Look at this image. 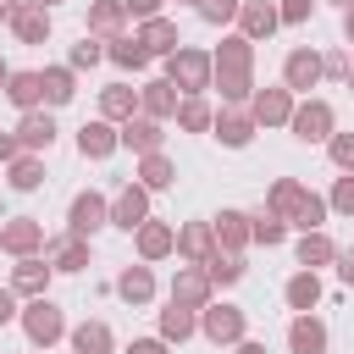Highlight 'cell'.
<instances>
[{
	"instance_id": "1",
	"label": "cell",
	"mask_w": 354,
	"mask_h": 354,
	"mask_svg": "<svg viewBox=\"0 0 354 354\" xmlns=\"http://www.w3.org/2000/svg\"><path fill=\"white\" fill-rule=\"evenodd\" d=\"M210 66H216V88H221V100H227V105L254 100V44H249L243 33L221 39V50L210 55Z\"/></svg>"
},
{
	"instance_id": "2",
	"label": "cell",
	"mask_w": 354,
	"mask_h": 354,
	"mask_svg": "<svg viewBox=\"0 0 354 354\" xmlns=\"http://www.w3.org/2000/svg\"><path fill=\"white\" fill-rule=\"evenodd\" d=\"M266 210H271L277 221L299 227V232H321V221H326V199L310 194L299 177H277L271 194H266Z\"/></svg>"
},
{
	"instance_id": "3",
	"label": "cell",
	"mask_w": 354,
	"mask_h": 354,
	"mask_svg": "<svg viewBox=\"0 0 354 354\" xmlns=\"http://www.w3.org/2000/svg\"><path fill=\"white\" fill-rule=\"evenodd\" d=\"M166 77L177 83V94H205L210 83H216V66H210V55L205 50H177V55H166Z\"/></svg>"
},
{
	"instance_id": "4",
	"label": "cell",
	"mask_w": 354,
	"mask_h": 354,
	"mask_svg": "<svg viewBox=\"0 0 354 354\" xmlns=\"http://www.w3.org/2000/svg\"><path fill=\"white\" fill-rule=\"evenodd\" d=\"M17 321H22L28 343H39V348H50L55 337H66V315H61V304H55V299H28Z\"/></svg>"
},
{
	"instance_id": "5",
	"label": "cell",
	"mask_w": 354,
	"mask_h": 354,
	"mask_svg": "<svg viewBox=\"0 0 354 354\" xmlns=\"http://www.w3.org/2000/svg\"><path fill=\"white\" fill-rule=\"evenodd\" d=\"M105 221H111V199L94 194V188H83V194L72 199V210H66V232H77V238H94Z\"/></svg>"
},
{
	"instance_id": "6",
	"label": "cell",
	"mask_w": 354,
	"mask_h": 354,
	"mask_svg": "<svg viewBox=\"0 0 354 354\" xmlns=\"http://www.w3.org/2000/svg\"><path fill=\"white\" fill-rule=\"evenodd\" d=\"M249 116H254V127H288L293 122V88L288 83L282 88H254Z\"/></svg>"
},
{
	"instance_id": "7",
	"label": "cell",
	"mask_w": 354,
	"mask_h": 354,
	"mask_svg": "<svg viewBox=\"0 0 354 354\" xmlns=\"http://www.w3.org/2000/svg\"><path fill=\"white\" fill-rule=\"evenodd\" d=\"M293 138L299 144H326L332 138V105L326 100H304V105H293Z\"/></svg>"
},
{
	"instance_id": "8",
	"label": "cell",
	"mask_w": 354,
	"mask_h": 354,
	"mask_svg": "<svg viewBox=\"0 0 354 354\" xmlns=\"http://www.w3.org/2000/svg\"><path fill=\"white\" fill-rule=\"evenodd\" d=\"M144 221H149V188H144V183H127V188L111 199V227L138 232Z\"/></svg>"
},
{
	"instance_id": "9",
	"label": "cell",
	"mask_w": 354,
	"mask_h": 354,
	"mask_svg": "<svg viewBox=\"0 0 354 354\" xmlns=\"http://www.w3.org/2000/svg\"><path fill=\"white\" fill-rule=\"evenodd\" d=\"M50 238H44V227L33 221V216H11L6 227H0V249L6 254H17V260H28V254H39Z\"/></svg>"
},
{
	"instance_id": "10",
	"label": "cell",
	"mask_w": 354,
	"mask_h": 354,
	"mask_svg": "<svg viewBox=\"0 0 354 354\" xmlns=\"http://www.w3.org/2000/svg\"><path fill=\"white\" fill-rule=\"evenodd\" d=\"M199 332L210 343H243V310L238 304H205L199 310Z\"/></svg>"
},
{
	"instance_id": "11",
	"label": "cell",
	"mask_w": 354,
	"mask_h": 354,
	"mask_svg": "<svg viewBox=\"0 0 354 354\" xmlns=\"http://www.w3.org/2000/svg\"><path fill=\"white\" fill-rule=\"evenodd\" d=\"M210 277H205V266H177V277H171V304H183V310H205L210 304Z\"/></svg>"
},
{
	"instance_id": "12",
	"label": "cell",
	"mask_w": 354,
	"mask_h": 354,
	"mask_svg": "<svg viewBox=\"0 0 354 354\" xmlns=\"http://www.w3.org/2000/svg\"><path fill=\"white\" fill-rule=\"evenodd\" d=\"M326 77V66H321V55L315 50H288V61H282V83L299 94V88H315Z\"/></svg>"
},
{
	"instance_id": "13",
	"label": "cell",
	"mask_w": 354,
	"mask_h": 354,
	"mask_svg": "<svg viewBox=\"0 0 354 354\" xmlns=\"http://www.w3.org/2000/svg\"><path fill=\"white\" fill-rule=\"evenodd\" d=\"M177 105H183V100H177V83H171V77H149V83L138 88V111L155 116V122L177 116Z\"/></svg>"
},
{
	"instance_id": "14",
	"label": "cell",
	"mask_w": 354,
	"mask_h": 354,
	"mask_svg": "<svg viewBox=\"0 0 354 354\" xmlns=\"http://www.w3.org/2000/svg\"><path fill=\"white\" fill-rule=\"evenodd\" d=\"M77 149H83L88 160H105V155L122 149V127H111L105 116H100V122H83V127H77Z\"/></svg>"
},
{
	"instance_id": "15",
	"label": "cell",
	"mask_w": 354,
	"mask_h": 354,
	"mask_svg": "<svg viewBox=\"0 0 354 354\" xmlns=\"http://www.w3.org/2000/svg\"><path fill=\"white\" fill-rule=\"evenodd\" d=\"M177 254H183L188 266H205V260L216 254V227H210V221H188V227H177Z\"/></svg>"
},
{
	"instance_id": "16",
	"label": "cell",
	"mask_w": 354,
	"mask_h": 354,
	"mask_svg": "<svg viewBox=\"0 0 354 354\" xmlns=\"http://www.w3.org/2000/svg\"><path fill=\"white\" fill-rule=\"evenodd\" d=\"M17 144H22L28 155L50 149V144H55V116H50V111H22V122H17Z\"/></svg>"
},
{
	"instance_id": "17",
	"label": "cell",
	"mask_w": 354,
	"mask_h": 354,
	"mask_svg": "<svg viewBox=\"0 0 354 354\" xmlns=\"http://www.w3.org/2000/svg\"><path fill=\"white\" fill-rule=\"evenodd\" d=\"M50 260H39V254H28V260H17V271H11V293H22V299H44V288H50Z\"/></svg>"
},
{
	"instance_id": "18",
	"label": "cell",
	"mask_w": 354,
	"mask_h": 354,
	"mask_svg": "<svg viewBox=\"0 0 354 354\" xmlns=\"http://www.w3.org/2000/svg\"><path fill=\"white\" fill-rule=\"evenodd\" d=\"M238 28H243V39L254 44V39H271V33L282 28V17H277V6H266V0H243Z\"/></svg>"
},
{
	"instance_id": "19",
	"label": "cell",
	"mask_w": 354,
	"mask_h": 354,
	"mask_svg": "<svg viewBox=\"0 0 354 354\" xmlns=\"http://www.w3.org/2000/svg\"><path fill=\"white\" fill-rule=\"evenodd\" d=\"M6 22H11V33H17L22 44H44V39H50V11H44L39 0H33V6H17Z\"/></svg>"
},
{
	"instance_id": "20",
	"label": "cell",
	"mask_w": 354,
	"mask_h": 354,
	"mask_svg": "<svg viewBox=\"0 0 354 354\" xmlns=\"http://www.w3.org/2000/svg\"><path fill=\"white\" fill-rule=\"evenodd\" d=\"M44 260H50L55 271H83V266H88V238H77V232L50 238V243H44Z\"/></svg>"
},
{
	"instance_id": "21",
	"label": "cell",
	"mask_w": 354,
	"mask_h": 354,
	"mask_svg": "<svg viewBox=\"0 0 354 354\" xmlns=\"http://www.w3.org/2000/svg\"><path fill=\"white\" fill-rule=\"evenodd\" d=\"M210 133H216V138H221L227 149H243V144L254 138V116H249V111H216Z\"/></svg>"
},
{
	"instance_id": "22",
	"label": "cell",
	"mask_w": 354,
	"mask_h": 354,
	"mask_svg": "<svg viewBox=\"0 0 354 354\" xmlns=\"http://www.w3.org/2000/svg\"><path fill=\"white\" fill-rule=\"evenodd\" d=\"M160 138H166V133H160L155 116H127V122H122V144L138 149V155H160Z\"/></svg>"
},
{
	"instance_id": "23",
	"label": "cell",
	"mask_w": 354,
	"mask_h": 354,
	"mask_svg": "<svg viewBox=\"0 0 354 354\" xmlns=\"http://www.w3.org/2000/svg\"><path fill=\"white\" fill-rule=\"evenodd\" d=\"M138 44H144L149 55H177V50H183V39H177V22H166V17H149V22L138 28Z\"/></svg>"
},
{
	"instance_id": "24",
	"label": "cell",
	"mask_w": 354,
	"mask_h": 354,
	"mask_svg": "<svg viewBox=\"0 0 354 354\" xmlns=\"http://www.w3.org/2000/svg\"><path fill=\"white\" fill-rule=\"evenodd\" d=\"M6 100H11L17 111H39V100H44V72H11V77H6Z\"/></svg>"
},
{
	"instance_id": "25",
	"label": "cell",
	"mask_w": 354,
	"mask_h": 354,
	"mask_svg": "<svg viewBox=\"0 0 354 354\" xmlns=\"http://www.w3.org/2000/svg\"><path fill=\"white\" fill-rule=\"evenodd\" d=\"M282 299H288V310L310 315V310L321 304V277H315V271H293V277H288V288H282Z\"/></svg>"
},
{
	"instance_id": "26",
	"label": "cell",
	"mask_w": 354,
	"mask_h": 354,
	"mask_svg": "<svg viewBox=\"0 0 354 354\" xmlns=\"http://www.w3.org/2000/svg\"><path fill=\"white\" fill-rule=\"evenodd\" d=\"M288 348H293V354H326V326H321L315 315H293Z\"/></svg>"
},
{
	"instance_id": "27",
	"label": "cell",
	"mask_w": 354,
	"mask_h": 354,
	"mask_svg": "<svg viewBox=\"0 0 354 354\" xmlns=\"http://www.w3.org/2000/svg\"><path fill=\"white\" fill-rule=\"evenodd\" d=\"M122 22H127V6H122V0H94V6H88V33L122 39Z\"/></svg>"
},
{
	"instance_id": "28",
	"label": "cell",
	"mask_w": 354,
	"mask_h": 354,
	"mask_svg": "<svg viewBox=\"0 0 354 354\" xmlns=\"http://www.w3.org/2000/svg\"><path fill=\"white\" fill-rule=\"evenodd\" d=\"M133 111H138V88H127V83L100 88V116H105V122H127Z\"/></svg>"
},
{
	"instance_id": "29",
	"label": "cell",
	"mask_w": 354,
	"mask_h": 354,
	"mask_svg": "<svg viewBox=\"0 0 354 354\" xmlns=\"http://www.w3.org/2000/svg\"><path fill=\"white\" fill-rule=\"evenodd\" d=\"M210 227H216V243H227L232 254H238L243 243H254V232H249V216H243V210H221Z\"/></svg>"
},
{
	"instance_id": "30",
	"label": "cell",
	"mask_w": 354,
	"mask_h": 354,
	"mask_svg": "<svg viewBox=\"0 0 354 354\" xmlns=\"http://www.w3.org/2000/svg\"><path fill=\"white\" fill-rule=\"evenodd\" d=\"M171 249H177V232H171L166 221H144V227H138V254H144V260H166Z\"/></svg>"
},
{
	"instance_id": "31",
	"label": "cell",
	"mask_w": 354,
	"mask_h": 354,
	"mask_svg": "<svg viewBox=\"0 0 354 354\" xmlns=\"http://www.w3.org/2000/svg\"><path fill=\"white\" fill-rule=\"evenodd\" d=\"M116 293H122L127 304H149V299H155V271H149V266H127V271L116 277Z\"/></svg>"
},
{
	"instance_id": "32",
	"label": "cell",
	"mask_w": 354,
	"mask_h": 354,
	"mask_svg": "<svg viewBox=\"0 0 354 354\" xmlns=\"http://www.w3.org/2000/svg\"><path fill=\"white\" fill-rule=\"evenodd\" d=\"M293 254H299V266H304V271H315V266H332V260H337V243H332L326 232H304Z\"/></svg>"
},
{
	"instance_id": "33",
	"label": "cell",
	"mask_w": 354,
	"mask_h": 354,
	"mask_svg": "<svg viewBox=\"0 0 354 354\" xmlns=\"http://www.w3.org/2000/svg\"><path fill=\"white\" fill-rule=\"evenodd\" d=\"M194 332H199V315L194 310H183V304H166L160 310V337L166 343H188Z\"/></svg>"
},
{
	"instance_id": "34",
	"label": "cell",
	"mask_w": 354,
	"mask_h": 354,
	"mask_svg": "<svg viewBox=\"0 0 354 354\" xmlns=\"http://www.w3.org/2000/svg\"><path fill=\"white\" fill-rule=\"evenodd\" d=\"M72 348H77V354H111L116 337H111L105 321H83V326H72Z\"/></svg>"
},
{
	"instance_id": "35",
	"label": "cell",
	"mask_w": 354,
	"mask_h": 354,
	"mask_svg": "<svg viewBox=\"0 0 354 354\" xmlns=\"http://www.w3.org/2000/svg\"><path fill=\"white\" fill-rule=\"evenodd\" d=\"M210 122H216V111H210L205 94H188V100L177 105V127H183V133H205Z\"/></svg>"
},
{
	"instance_id": "36",
	"label": "cell",
	"mask_w": 354,
	"mask_h": 354,
	"mask_svg": "<svg viewBox=\"0 0 354 354\" xmlns=\"http://www.w3.org/2000/svg\"><path fill=\"white\" fill-rule=\"evenodd\" d=\"M6 183H11L17 194H33V188L44 183V160H39V155H17L11 171H6Z\"/></svg>"
},
{
	"instance_id": "37",
	"label": "cell",
	"mask_w": 354,
	"mask_h": 354,
	"mask_svg": "<svg viewBox=\"0 0 354 354\" xmlns=\"http://www.w3.org/2000/svg\"><path fill=\"white\" fill-rule=\"evenodd\" d=\"M138 183H144L149 194H155V188H171V183H177V166H171L166 155H144V160H138Z\"/></svg>"
},
{
	"instance_id": "38",
	"label": "cell",
	"mask_w": 354,
	"mask_h": 354,
	"mask_svg": "<svg viewBox=\"0 0 354 354\" xmlns=\"http://www.w3.org/2000/svg\"><path fill=\"white\" fill-rule=\"evenodd\" d=\"M205 277H210V282H216V288H232V282H238V277H243V254H232V249H227V254H221V249H216V254H210V260H205Z\"/></svg>"
},
{
	"instance_id": "39",
	"label": "cell",
	"mask_w": 354,
	"mask_h": 354,
	"mask_svg": "<svg viewBox=\"0 0 354 354\" xmlns=\"http://www.w3.org/2000/svg\"><path fill=\"white\" fill-rule=\"evenodd\" d=\"M105 55H111L116 66H133V72H144V66H149V50L138 44V33H133V39H127V33H122V39H111V50H105Z\"/></svg>"
},
{
	"instance_id": "40",
	"label": "cell",
	"mask_w": 354,
	"mask_h": 354,
	"mask_svg": "<svg viewBox=\"0 0 354 354\" xmlns=\"http://www.w3.org/2000/svg\"><path fill=\"white\" fill-rule=\"evenodd\" d=\"M72 94H77L72 66H44V100H50V105H66Z\"/></svg>"
},
{
	"instance_id": "41",
	"label": "cell",
	"mask_w": 354,
	"mask_h": 354,
	"mask_svg": "<svg viewBox=\"0 0 354 354\" xmlns=\"http://www.w3.org/2000/svg\"><path fill=\"white\" fill-rule=\"evenodd\" d=\"M249 232H254V243H266V249H277V243L288 238V221H277V216L266 210V216H254V221H249Z\"/></svg>"
},
{
	"instance_id": "42",
	"label": "cell",
	"mask_w": 354,
	"mask_h": 354,
	"mask_svg": "<svg viewBox=\"0 0 354 354\" xmlns=\"http://www.w3.org/2000/svg\"><path fill=\"white\" fill-rule=\"evenodd\" d=\"M205 22H238V11H243V0H199L194 6Z\"/></svg>"
},
{
	"instance_id": "43",
	"label": "cell",
	"mask_w": 354,
	"mask_h": 354,
	"mask_svg": "<svg viewBox=\"0 0 354 354\" xmlns=\"http://www.w3.org/2000/svg\"><path fill=\"white\" fill-rule=\"evenodd\" d=\"M326 149H332V166L337 171H354V133H332Z\"/></svg>"
},
{
	"instance_id": "44",
	"label": "cell",
	"mask_w": 354,
	"mask_h": 354,
	"mask_svg": "<svg viewBox=\"0 0 354 354\" xmlns=\"http://www.w3.org/2000/svg\"><path fill=\"white\" fill-rule=\"evenodd\" d=\"M326 205H332V210H343V216H354V171L332 183V199H326Z\"/></svg>"
},
{
	"instance_id": "45",
	"label": "cell",
	"mask_w": 354,
	"mask_h": 354,
	"mask_svg": "<svg viewBox=\"0 0 354 354\" xmlns=\"http://www.w3.org/2000/svg\"><path fill=\"white\" fill-rule=\"evenodd\" d=\"M100 55H105V44H100V39H88V33H83V44H72V72H77V66H94V61H100Z\"/></svg>"
},
{
	"instance_id": "46",
	"label": "cell",
	"mask_w": 354,
	"mask_h": 354,
	"mask_svg": "<svg viewBox=\"0 0 354 354\" xmlns=\"http://www.w3.org/2000/svg\"><path fill=\"white\" fill-rule=\"evenodd\" d=\"M310 11H315V0H282V6H277V17H282L288 28H299V22H310Z\"/></svg>"
},
{
	"instance_id": "47",
	"label": "cell",
	"mask_w": 354,
	"mask_h": 354,
	"mask_svg": "<svg viewBox=\"0 0 354 354\" xmlns=\"http://www.w3.org/2000/svg\"><path fill=\"white\" fill-rule=\"evenodd\" d=\"M321 66H326V77H348V55H343V50H326Z\"/></svg>"
},
{
	"instance_id": "48",
	"label": "cell",
	"mask_w": 354,
	"mask_h": 354,
	"mask_svg": "<svg viewBox=\"0 0 354 354\" xmlns=\"http://www.w3.org/2000/svg\"><path fill=\"white\" fill-rule=\"evenodd\" d=\"M122 6H127V17H138V22L160 17V0H122Z\"/></svg>"
},
{
	"instance_id": "49",
	"label": "cell",
	"mask_w": 354,
	"mask_h": 354,
	"mask_svg": "<svg viewBox=\"0 0 354 354\" xmlns=\"http://www.w3.org/2000/svg\"><path fill=\"white\" fill-rule=\"evenodd\" d=\"M127 354H166V337H133Z\"/></svg>"
},
{
	"instance_id": "50",
	"label": "cell",
	"mask_w": 354,
	"mask_h": 354,
	"mask_svg": "<svg viewBox=\"0 0 354 354\" xmlns=\"http://www.w3.org/2000/svg\"><path fill=\"white\" fill-rule=\"evenodd\" d=\"M17 315H22V310H17V293H11V288H0V326H6V321H17Z\"/></svg>"
},
{
	"instance_id": "51",
	"label": "cell",
	"mask_w": 354,
	"mask_h": 354,
	"mask_svg": "<svg viewBox=\"0 0 354 354\" xmlns=\"http://www.w3.org/2000/svg\"><path fill=\"white\" fill-rule=\"evenodd\" d=\"M337 277L354 288V249H337Z\"/></svg>"
},
{
	"instance_id": "52",
	"label": "cell",
	"mask_w": 354,
	"mask_h": 354,
	"mask_svg": "<svg viewBox=\"0 0 354 354\" xmlns=\"http://www.w3.org/2000/svg\"><path fill=\"white\" fill-rule=\"evenodd\" d=\"M17 155H22V144H17V138H11V133H0V160H6V166H11V160H17Z\"/></svg>"
},
{
	"instance_id": "53",
	"label": "cell",
	"mask_w": 354,
	"mask_h": 354,
	"mask_svg": "<svg viewBox=\"0 0 354 354\" xmlns=\"http://www.w3.org/2000/svg\"><path fill=\"white\" fill-rule=\"evenodd\" d=\"M238 354H266V343H254V337H243V343H238Z\"/></svg>"
},
{
	"instance_id": "54",
	"label": "cell",
	"mask_w": 354,
	"mask_h": 354,
	"mask_svg": "<svg viewBox=\"0 0 354 354\" xmlns=\"http://www.w3.org/2000/svg\"><path fill=\"white\" fill-rule=\"evenodd\" d=\"M343 33H348V44H354V11H343Z\"/></svg>"
},
{
	"instance_id": "55",
	"label": "cell",
	"mask_w": 354,
	"mask_h": 354,
	"mask_svg": "<svg viewBox=\"0 0 354 354\" xmlns=\"http://www.w3.org/2000/svg\"><path fill=\"white\" fill-rule=\"evenodd\" d=\"M17 6H22V0H0V11H6V17H11V11H17Z\"/></svg>"
},
{
	"instance_id": "56",
	"label": "cell",
	"mask_w": 354,
	"mask_h": 354,
	"mask_svg": "<svg viewBox=\"0 0 354 354\" xmlns=\"http://www.w3.org/2000/svg\"><path fill=\"white\" fill-rule=\"evenodd\" d=\"M6 77H11V72H6V61H0V94H6Z\"/></svg>"
},
{
	"instance_id": "57",
	"label": "cell",
	"mask_w": 354,
	"mask_h": 354,
	"mask_svg": "<svg viewBox=\"0 0 354 354\" xmlns=\"http://www.w3.org/2000/svg\"><path fill=\"white\" fill-rule=\"evenodd\" d=\"M332 6H343V11H354V0H332Z\"/></svg>"
},
{
	"instance_id": "58",
	"label": "cell",
	"mask_w": 354,
	"mask_h": 354,
	"mask_svg": "<svg viewBox=\"0 0 354 354\" xmlns=\"http://www.w3.org/2000/svg\"><path fill=\"white\" fill-rule=\"evenodd\" d=\"M348 88H354V66H348Z\"/></svg>"
},
{
	"instance_id": "59",
	"label": "cell",
	"mask_w": 354,
	"mask_h": 354,
	"mask_svg": "<svg viewBox=\"0 0 354 354\" xmlns=\"http://www.w3.org/2000/svg\"><path fill=\"white\" fill-rule=\"evenodd\" d=\"M39 6H44V11H50V6H55V0H39Z\"/></svg>"
},
{
	"instance_id": "60",
	"label": "cell",
	"mask_w": 354,
	"mask_h": 354,
	"mask_svg": "<svg viewBox=\"0 0 354 354\" xmlns=\"http://www.w3.org/2000/svg\"><path fill=\"white\" fill-rule=\"evenodd\" d=\"M0 17H6V11H0Z\"/></svg>"
},
{
	"instance_id": "61",
	"label": "cell",
	"mask_w": 354,
	"mask_h": 354,
	"mask_svg": "<svg viewBox=\"0 0 354 354\" xmlns=\"http://www.w3.org/2000/svg\"><path fill=\"white\" fill-rule=\"evenodd\" d=\"M194 6H199V0H194Z\"/></svg>"
}]
</instances>
